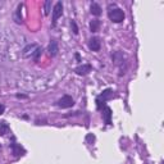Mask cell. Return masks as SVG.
I'll use <instances>...</instances> for the list:
<instances>
[{"instance_id":"cell-1","label":"cell","mask_w":164,"mask_h":164,"mask_svg":"<svg viewBox=\"0 0 164 164\" xmlns=\"http://www.w3.org/2000/svg\"><path fill=\"white\" fill-rule=\"evenodd\" d=\"M108 15H109V19L112 20V22L114 23H121L125 20V12L118 8L115 4H110L109 5V10H108Z\"/></svg>"},{"instance_id":"cell-2","label":"cell","mask_w":164,"mask_h":164,"mask_svg":"<svg viewBox=\"0 0 164 164\" xmlns=\"http://www.w3.org/2000/svg\"><path fill=\"white\" fill-rule=\"evenodd\" d=\"M113 97V90L110 89H108L105 91H102V94L97 96V99H96V105H97V109H101V106L104 105V102L106 100H109Z\"/></svg>"},{"instance_id":"cell-3","label":"cell","mask_w":164,"mask_h":164,"mask_svg":"<svg viewBox=\"0 0 164 164\" xmlns=\"http://www.w3.org/2000/svg\"><path fill=\"white\" fill-rule=\"evenodd\" d=\"M73 105H74V100H73V97L69 96V95L62 96L58 100V106L63 108V109H68V108H72Z\"/></svg>"},{"instance_id":"cell-4","label":"cell","mask_w":164,"mask_h":164,"mask_svg":"<svg viewBox=\"0 0 164 164\" xmlns=\"http://www.w3.org/2000/svg\"><path fill=\"white\" fill-rule=\"evenodd\" d=\"M62 14H63V4L62 2H58L53 7V27L56 24V20L59 19V17H62Z\"/></svg>"},{"instance_id":"cell-5","label":"cell","mask_w":164,"mask_h":164,"mask_svg":"<svg viewBox=\"0 0 164 164\" xmlns=\"http://www.w3.org/2000/svg\"><path fill=\"white\" fill-rule=\"evenodd\" d=\"M91 69H92L91 64H82V65H80V67H77V68L74 69V72H76V73L78 74V76H86V74L90 73Z\"/></svg>"},{"instance_id":"cell-6","label":"cell","mask_w":164,"mask_h":164,"mask_svg":"<svg viewBox=\"0 0 164 164\" xmlns=\"http://www.w3.org/2000/svg\"><path fill=\"white\" fill-rule=\"evenodd\" d=\"M89 48L92 51H99L101 48V41L99 37H91L89 41Z\"/></svg>"},{"instance_id":"cell-7","label":"cell","mask_w":164,"mask_h":164,"mask_svg":"<svg viewBox=\"0 0 164 164\" xmlns=\"http://www.w3.org/2000/svg\"><path fill=\"white\" fill-rule=\"evenodd\" d=\"M39 48V45L37 44H30L27 45L26 48L22 50V55L23 56H28V55H33V53L36 51V49Z\"/></svg>"},{"instance_id":"cell-8","label":"cell","mask_w":164,"mask_h":164,"mask_svg":"<svg viewBox=\"0 0 164 164\" xmlns=\"http://www.w3.org/2000/svg\"><path fill=\"white\" fill-rule=\"evenodd\" d=\"M112 109L109 106H104V110H102V117H104L105 125H112Z\"/></svg>"},{"instance_id":"cell-9","label":"cell","mask_w":164,"mask_h":164,"mask_svg":"<svg viewBox=\"0 0 164 164\" xmlns=\"http://www.w3.org/2000/svg\"><path fill=\"white\" fill-rule=\"evenodd\" d=\"M10 149H12V151L15 156H22L26 153L23 150V147H20V145H18V144H10Z\"/></svg>"},{"instance_id":"cell-10","label":"cell","mask_w":164,"mask_h":164,"mask_svg":"<svg viewBox=\"0 0 164 164\" xmlns=\"http://www.w3.org/2000/svg\"><path fill=\"white\" fill-rule=\"evenodd\" d=\"M49 54L51 56H55L56 54H58V51H59V48H58V43H56L55 40H51L50 41V44H49Z\"/></svg>"},{"instance_id":"cell-11","label":"cell","mask_w":164,"mask_h":164,"mask_svg":"<svg viewBox=\"0 0 164 164\" xmlns=\"http://www.w3.org/2000/svg\"><path fill=\"white\" fill-rule=\"evenodd\" d=\"M90 12L92 15H96V17H99L101 14V7L97 3H92L91 7H90Z\"/></svg>"},{"instance_id":"cell-12","label":"cell","mask_w":164,"mask_h":164,"mask_svg":"<svg viewBox=\"0 0 164 164\" xmlns=\"http://www.w3.org/2000/svg\"><path fill=\"white\" fill-rule=\"evenodd\" d=\"M99 28H100V20L99 19L91 20V23H90V31L91 32H97Z\"/></svg>"},{"instance_id":"cell-13","label":"cell","mask_w":164,"mask_h":164,"mask_svg":"<svg viewBox=\"0 0 164 164\" xmlns=\"http://www.w3.org/2000/svg\"><path fill=\"white\" fill-rule=\"evenodd\" d=\"M20 9H22V4L18 5L17 10H15V14H14V20L17 23H22V14H20Z\"/></svg>"},{"instance_id":"cell-14","label":"cell","mask_w":164,"mask_h":164,"mask_svg":"<svg viewBox=\"0 0 164 164\" xmlns=\"http://www.w3.org/2000/svg\"><path fill=\"white\" fill-rule=\"evenodd\" d=\"M9 131V125L7 122H0V135H5Z\"/></svg>"},{"instance_id":"cell-15","label":"cell","mask_w":164,"mask_h":164,"mask_svg":"<svg viewBox=\"0 0 164 164\" xmlns=\"http://www.w3.org/2000/svg\"><path fill=\"white\" fill-rule=\"evenodd\" d=\"M50 10H51V2L50 0H46L45 4H44V14L48 15L50 13Z\"/></svg>"},{"instance_id":"cell-16","label":"cell","mask_w":164,"mask_h":164,"mask_svg":"<svg viewBox=\"0 0 164 164\" xmlns=\"http://www.w3.org/2000/svg\"><path fill=\"white\" fill-rule=\"evenodd\" d=\"M41 51H43V50H41V48H40V46H39V48H37V49H36V51H35V53H33V59H35L36 62H37V60H39V58H40V55H41Z\"/></svg>"},{"instance_id":"cell-17","label":"cell","mask_w":164,"mask_h":164,"mask_svg":"<svg viewBox=\"0 0 164 164\" xmlns=\"http://www.w3.org/2000/svg\"><path fill=\"white\" fill-rule=\"evenodd\" d=\"M71 27H72V31H73L74 35H78V27H77V24H76L74 20H72V22H71Z\"/></svg>"},{"instance_id":"cell-18","label":"cell","mask_w":164,"mask_h":164,"mask_svg":"<svg viewBox=\"0 0 164 164\" xmlns=\"http://www.w3.org/2000/svg\"><path fill=\"white\" fill-rule=\"evenodd\" d=\"M94 140H95L94 135H87V137H86V141H94Z\"/></svg>"},{"instance_id":"cell-19","label":"cell","mask_w":164,"mask_h":164,"mask_svg":"<svg viewBox=\"0 0 164 164\" xmlns=\"http://www.w3.org/2000/svg\"><path fill=\"white\" fill-rule=\"evenodd\" d=\"M4 110H5V106H4L3 104H0V114H3Z\"/></svg>"},{"instance_id":"cell-20","label":"cell","mask_w":164,"mask_h":164,"mask_svg":"<svg viewBox=\"0 0 164 164\" xmlns=\"http://www.w3.org/2000/svg\"><path fill=\"white\" fill-rule=\"evenodd\" d=\"M76 59H77V62H81V59H80V55H78V54H76Z\"/></svg>"},{"instance_id":"cell-21","label":"cell","mask_w":164,"mask_h":164,"mask_svg":"<svg viewBox=\"0 0 164 164\" xmlns=\"http://www.w3.org/2000/svg\"><path fill=\"white\" fill-rule=\"evenodd\" d=\"M0 147H2V146H0Z\"/></svg>"}]
</instances>
